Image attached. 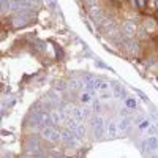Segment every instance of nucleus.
Here are the masks:
<instances>
[{"instance_id": "19", "label": "nucleus", "mask_w": 158, "mask_h": 158, "mask_svg": "<svg viewBox=\"0 0 158 158\" xmlns=\"http://www.w3.org/2000/svg\"><path fill=\"white\" fill-rule=\"evenodd\" d=\"M135 3H136V6L141 11H144V10H146V6H147V0H135Z\"/></svg>"}, {"instance_id": "15", "label": "nucleus", "mask_w": 158, "mask_h": 158, "mask_svg": "<svg viewBox=\"0 0 158 158\" xmlns=\"http://www.w3.org/2000/svg\"><path fill=\"white\" fill-rule=\"evenodd\" d=\"M74 133L77 135V138H79V139H84V138H85V127H84L82 123H79V127L76 128Z\"/></svg>"}, {"instance_id": "3", "label": "nucleus", "mask_w": 158, "mask_h": 158, "mask_svg": "<svg viewBox=\"0 0 158 158\" xmlns=\"http://www.w3.org/2000/svg\"><path fill=\"white\" fill-rule=\"evenodd\" d=\"M77 139H79V138H77V135L74 133V131L65 127V130L62 131V141L67 144V146H76Z\"/></svg>"}, {"instance_id": "21", "label": "nucleus", "mask_w": 158, "mask_h": 158, "mask_svg": "<svg viewBox=\"0 0 158 158\" xmlns=\"http://www.w3.org/2000/svg\"><path fill=\"white\" fill-rule=\"evenodd\" d=\"M44 3H46L48 8H51V10H56V8H57V0H44Z\"/></svg>"}, {"instance_id": "13", "label": "nucleus", "mask_w": 158, "mask_h": 158, "mask_svg": "<svg viewBox=\"0 0 158 158\" xmlns=\"http://www.w3.org/2000/svg\"><path fill=\"white\" fill-rule=\"evenodd\" d=\"M73 117L74 118H77L79 122H82L84 120V109L82 108H77V106H74V109H73Z\"/></svg>"}, {"instance_id": "23", "label": "nucleus", "mask_w": 158, "mask_h": 158, "mask_svg": "<svg viewBox=\"0 0 158 158\" xmlns=\"http://www.w3.org/2000/svg\"><path fill=\"white\" fill-rule=\"evenodd\" d=\"M56 52H57V59H60V60H62L63 54H62V49H59V46H56Z\"/></svg>"}, {"instance_id": "9", "label": "nucleus", "mask_w": 158, "mask_h": 158, "mask_svg": "<svg viewBox=\"0 0 158 158\" xmlns=\"http://www.w3.org/2000/svg\"><path fill=\"white\" fill-rule=\"evenodd\" d=\"M98 25H100V30L106 32V33H109L111 29H115V22H114V19H109V18H104Z\"/></svg>"}, {"instance_id": "6", "label": "nucleus", "mask_w": 158, "mask_h": 158, "mask_svg": "<svg viewBox=\"0 0 158 158\" xmlns=\"http://www.w3.org/2000/svg\"><path fill=\"white\" fill-rule=\"evenodd\" d=\"M144 30H146V33H149V35L156 33L158 32V22L153 18H146L144 19Z\"/></svg>"}, {"instance_id": "18", "label": "nucleus", "mask_w": 158, "mask_h": 158, "mask_svg": "<svg viewBox=\"0 0 158 158\" xmlns=\"http://www.w3.org/2000/svg\"><path fill=\"white\" fill-rule=\"evenodd\" d=\"M84 5H85L87 10L95 8V6H98V0H84Z\"/></svg>"}, {"instance_id": "14", "label": "nucleus", "mask_w": 158, "mask_h": 158, "mask_svg": "<svg viewBox=\"0 0 158 158\" xmlns=\"http://www.w3.org/2000/svg\"><path fill=\"white\" fill-rule=\"evenodd\" d=\"M117 128H118V125H115L114 122H109V123H108V135H109L111 138H114V136L117 135Z\"/></svg>"}, {"instance_id": "24", "label": "nucleus", "mask_w": 158, "mask_h": 158, "mask_svg": "<svg viewBox=\"0 0 158 158\" xmlns=\"http://www.w3.org/2000/svg\"><path fill=\"white\" fill-rule=\"evenodd\" d=\"M136 94H138V95H139V97H141V98H142L144 101H147V97H146V95H144V94H142V92H141V90H136Z\"/></svg>"}, {"instance_id": "20", "label": "nucleus", "mask_w": 158, "mask_h": 158, "mask_svg": "<svg viewBox=\"0 0 158 158\" xmlns=\"http://www.w3.org/2000/svg\"><path fill=\"white\" fill-rule=\"evenodd\" d=\"M25 2H27V5H29L30 10H35V8H38V5H40V0H25Z\"/></svg>"}, {"instance_id": "7", "label": "nucleus", "mask_w": 158, "mask_h": 158, "mask_svg": "<svg viewBox=\"0 0 158 158\" xmlns=\"http://www.w3.org/2000/svg\"><path fill=\"white\" fill-rule=\"evenodd\" d=\"M25 149L30 150L29 155H33L35 152H38L40 149H41V146H40V139L35 138V136H30V138L27 139V142H25Z\"/></svg>"}, {"instance_id": "25", "label": "nucleus", "mask_w": 158, "mask_h": 158, "mask_svg": "<svg viewBox=\"0 0 158 158\" xmlns=\"http://www.w3.org/2000/svg\"><path fill=\"white\" fill-rule=\"evenodd\" d=\"M155 6H156V10H158V0H155Z\"/></svg>"}, {"instance_id": "8", "label": "nucleus", "mask_w": 158, "mask_h": 158, "mask_svg": "<svg viewBox=\"0 0 158 158\" xmlns=\"http://www.w3.org/2000/svg\"><path fill=\"white\" fill-rule=\"evenodd\" d=\"M89 16H90V19H94V22L100 24L104 19V13H103V10L100 6H95V8H90L89 10Z\"/></svg>"}, {"instance_id": "4", "label": "nucleus", "mask_w": 158, "mask_h": 158, "mask_svg": "<svg viewBox=\"0 0 158 158\" xmlns=\"http://www.w3.org/2000/svg\"><path fill=\"white\" fill-rule=\"evenodd\" d=\"M92 127H94V135L97 138H101L103 133H104V118L101 115L95 117L94 120H92Z\"/></svg>"}, {"instance_id": "17", "label": "nucleus", "mask_w": 158, "mask_h": 158, "mask_svg": "<svg viewBox=\"0 0 158 158\" xmlns=\"http://www.w3.org/2000/svg\"><path fill=\"white\" fill-rule=\"evenodd\" d=\"M81 103H90L92 101V94L90 92H84V94H81Z\"/></svg>"}, {"instance_id": "26", "label": "nucleus", "mask_w": 158, "mask_h": 158, "mask_svg": "<svg viewBox=\"0 0 158 158\" xmlns=\"http://www.w3.org/2000/svg\"><path fill=\"white\" fill-rule=\"evenodd\" d=\"M118 2H122V0H118Z\"/></svg>"}, {"instance_id": "10", "label": "nucleus", "mask_w": 158, "mask_h": 158, "mask_svg": "<svg viewBox=\"0 0 158 158\" xmlns=\"http://www.w3.org/2000/svg\"><path fill=\"white\" fill-rule=\"evenodd\" d=\"M111 87H112V92H114V95H115L117 98H123V97H125V90H123V87H122L120 84L112 82Z\"/></svg>"}, {"instance_id": "2", "label": "nucleus", "mask_w": 158, "mask_h": 158, "mask_svg": "<svg viewBox=\"0 0 158 158\" xmlns=\"http://www.w3.org/2000/svg\"><path fill=\"white\" fill-rule=\"evenodd\" d=\"M122 33L125 35V38L133 40L138 35V24L135 21H123L122 22Z\"/></svg>"}, {"instance_id": "22", "label": "nucleus", "mask_w": 158, "mask_h": 158, "mask_svg": "<svg viewBox=\"0 0 158 158\" xmlns=\"http://www.w3.org/2000/svg\"><path fill=\"white\" fill-rule=\"evenodd\" d=\"M56 89L57 90H65V89H67V84H65V82H57Z\"/></svg>"}, {"instance_id": "5", "label": "nucleus", "mask_w": 158, "mask_h": 158, "mask_svg": "<svg viewBox=\"0 0 158 158\" xmlns=\"http://www.w3.org/2000/svg\"><path fill=\"white\" fill-rule=\"evenodd\" d=\"M27 24H29V18L25 15H21V13H18L16 16L11 18V27L13 29H22Z\"/></svg>"}, {"instance_id": "1", "label": "nucleus", "mask_w": 158, "mask_h": 158, "mask_svg": "<svg viewBox=\"0 0 158 158\" xmlns=\"http://www.w3.org/2000/svg\"><path fill=\"white\" fill-rule=\"evenodd\" d=\"M41 136L49 142H57L62 139V131L57 128V125H48L41 130Z\"/></svg>"}, {"instance_id": "16", "label": "nucleus", "mask_w": 158, "mask_h": 158, "mask_svg": "<svg viewBox=\"0 0 158 158\" xmlns=\"http://www.w3.org/2000/svg\"><path fill=\"white\" fill-rule=\"evenodd\" d=\"M147 147L150 149V150H155V149H158V141H156V138H149L147 139Z\"/></svg>"}, {"instance_id": "12", "label": "nucleus", "mask_w": 158, "mask_h": 158, "mask_svg": "<svg viewBox=\"0 0 158 158\" xmlns=\"http://www.w3.org/2000/svg\"><path fill=\"white\" fill-rule=\"evenodd\" d=\"M68 87L73 90H81L84 87V81H81V79H71L68 82Z\"/></svg>"}, {"instance_id": "11", "label": "nucleus", "mask_w": 158, "mask_h": 158, "mask_svg": "<svg viewBox=\"0 0 158 158\" xmlns=\"http://www.w3.org/2000/svg\"><path fill=\"white\" fill-rule=\"evenodd\" d=\"M130 127H131V118H130L128 115H123V117L120 118V122H118V130L127 131Z\"/></svg>"}]
</instances>
